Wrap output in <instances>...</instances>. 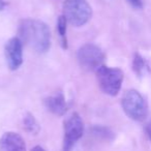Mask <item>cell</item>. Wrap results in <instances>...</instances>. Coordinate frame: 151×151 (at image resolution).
<instances>
[{
  "instance_id": "cell-1",
  "label": "cell",
  "mask_w": 151,
  "mask_h": 151,
  "mask_svg": "<svg viewBox=\"0 0 151 151\" xmlns=\"http://www.w3.org/2000/svg\"><path fill=\"white\" fill-rule=\"evenodd\" d=\"M19 38L36 53H46L51 47L50 29L36 19H25L20 23Z\"/></svg>"
},
{
  "instance_id": "cell-2",
  "label": "cell",
  "mask_w": 151,
  "mask_h": 151,
  "mask_svg": "<svg viewBox=\"0 0 151 151\" xmlns=\"http://www.w3.org/2000/svg\"><path fill=\"white\" fill-rule=\"evenodd\" d=\"M99 86L104 93L115 96L119 93L123 82V71L116 67L101 65L95 70Z\"/></svg>"
},
{
  "instance_id": "cell-3",
  "label": "cell",
  "mask_w": 151,
  "mask_h": 151,
  "mask_svg": "<svg viewBox=\"0 0 151 151\" xmlns=\"http://www.w3.org/2000/svg\"><path fill=\"white\" fill-rule=\"evenodd\" d=\"M121 106L126 116L134 121H143L148 115L147 101L141 93L134 89H130L124 93Z\"/></svg>"
},
{
  "instance_id": "cell-4",
  "label": "cell",
  "mask_w": 151,
  "mask_h": 151,
  "mask_svg": "<svg viewBox=\"0 0 151 151\" xmlns=\"http://www.w3.org/2000/svg\"><path fill=\"white\" fill-rule=\"evenodd\" d=\"M63 16L70 25L81 27L90 20L92 9L86 0H66L63 3Z\"/></svg>"
},
{
  "instance_id": "cell-5",
  "label": "cell",
  "mask_w": 151,
  "mask_h": 151,
  "mask_svg": "<svg viewBox=\"0 0 151 151\" xmlns=\"http://www.w3.org/2000/svg\"><path fill=\"white\" fill-rule=\"evenodd\" d=\"M63 130V151H71L73 145L82 138L84 134V123L78 113H73L65 119Z\"/></svg>"
},
{
  "instance_id": "cell-6",
  "label": "cell",
  "mask_w": 151,
  "mask_h": 151,
  "mask_svg": "<svg viewBox=\"0 0 151 151\" xmlns=\"http://www.w3.org/2000/svg\"><path fill=\"white\" fill-rule=\"evenodd\" d=\"M105 54L99 47L93 44H86L78 51V61L82 68L86 70H96L103 65Z\"/></svg>"
},
{
  "instance_id": "cell-7",
  "label": "cell",
  "mask_w": 151,
  "mask_h": 151,
  "mask_svg": "<svg viewBox=\"0 0 151 151\" xmlns=\"http://www.w3.org/2000/svg\"><path fill=\"white\" fill-rule=\"evenodd\" d=\"M4 55L9 69L16 70L23 63V42L19 37H13L5 44Z\"/></svg>"
},
{
  "instance_id": "cell-8",
  "label": "cell",
  "mask_w": 151,
  "mask_h": 151,
  "mask_svg": "<svg viewBox=\"0 0 151 151\" xmlns=\"http://www.w3.org/2000/svg\"><path fill=\"white\" fill-rule=\"evenodd\" d=\"M0 151H26L25 141L17 132H5L0 138Z\"/></svg>"
},
{
  "instance_id": "cell-9",
  "label": "cell",
  "mask_w": 151,
  "mask_h": 151,
  "mask_svg": "<svg viewBox=\"0 0 151 151\" xmlns=\"http://www.w3.org/2000/svg\"><path fill=\"white\" fill-rule=\"evenodd\" d=\"M45 106L50 112L57 116H62L67 110L64 96L62 93H58L53 96H49L45 99Z\"/></svg>"
},
{
  "instance_id": "cell-10",
  "label": "cell",
  "mask_w": 151,
  "mask_h": 151,
  "mask_svg": "<svg viewBox=\"0 0 151 151\" xmlns=\"http://www.w3.org/2000/svg\"><path fill=\"white\" fill-rule=\"evenodd\" d=\"M23 124L24 128L30 134H37L40 132V126L31 114H27V116L23 120Z\"/></svg>"
},
{
  "instance_id": "cell-11",
  "label": "cell",
  "mask_w": 151,
  "mask_h": 151,
  "mask_svg": "<svg viewBox=\"0 0 151 151\" xmlns=\"http://www.w3.org/2000/svg\"><path fill=\"white\" fill-rule=\"evenodd\" d=\"M66 24L67 21L65 19L64 16H60L57 22V28H58V32L60 34L61 42H62V47L64 49L67 48V40H66Z\"/></svg>"
},
{
  "instance_id": "cell-12",
  "label": "cell",
  "mask_w": 151,
  "mask_h": 151,
  "mask_svg": "<svg viewBox=\"0 0 151 151\" xmlns=\"http://www.w3.org/2000/svg\"><path fill=\"white\" fill-rule=\"evenodd\" d=\"M146 68V63H145V60L140 56V55L137 54L134 56V69L138 75H141V73L144 71V69Z\"/></svg>"
},
{
  "instance_id": "cell-13",
  "label": "cell",
  "mask_w": 151,
  "mask_h": 151,
  "mask_svg": "<svg viewBox=\"0 0 151 151\" xmlns=\"http://www.w3.org/2000/svg\"><path fill=\"white\" fill-rule=\"evenodd\" d=\"M128 2L136 9H142L143 7V0H128Z\"/></svg>"
},
{
  "instance_id": "cell-14",
  "label": "cell",
  "mask_w": 151,
  "mask_h": 151,
  "mask_svg": "<svg viewBox=\"0 0 151 151\" xmlns=\"http://www.w3.org/2000/svg\"><path fill=\"white\" fill-rule=\"evenodd\" d=\"M145 132H146L147 138H148L149 141L151 142V119L149 120V122L146 124V126H145Z\"/></svg>"
},
{
  "instance_id": "cell-15",
  "label": "cell",
  "mask_w": 151,
  "mask_h": 151,
  "mask_svg": "<svg viewBox=\"0 0 151 151\" xmlns=\"http://www.w3.org/2000/svg\"><path fill=\"white\" fill-rule=\"evenodd\" d=\"M31 151H46V150L44 148H42L40 146H35L31 149Z\"/></svg>"
},
{
  "instance_id": "cell-16",
  "label": "cell",
  "mask_w": 151,
  "mask_h": 151,
  "mask_svg": "<svg viewBox=\"0 0 151 151\" xmlns=\"http://www.w3.org/2000/svg\"><path fill=\"white\" fill-rule=\"evenodd\" d=\"M4 5H5V3H4V2H2V1L0 0V9H2L3 7H4Z\"/></svg>"
}]
</instances>
